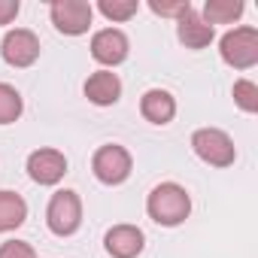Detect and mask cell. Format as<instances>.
I'll list each match as a JSON object with an SVG mask.
<instances>
[{
    "mask_svg": "<svg viewBox=\"0 0 258 258\" xmlns=\"http://www.w3.org/2000/svg\"><path fill=\"white\" fill-rule=\"evenodd\" d=\"M22 109H25L22 94H19L13 85L0 82V124H13V121L22 115Z\"/></svg>",
    "mask_w": 258,
    "mask_h": 258,
    "instance_id": "obj_16",
    "label": "cell"
},
{
    "mask_svg": "<svg viewBox=\"0 0 258 258\" xmlns=\"http://www.w3.org/2000/svg\"><path fill=\"white\" fill-rule=\"evenodd\" d=\"M49 16H52V25L67 34V37H79L91 28V19H94V10L85 0H55L49 7Z\"/></svg>",
    "mask_w": 258,
    "mask_h": 258,
    "instance_id": "obj_6",
    "label": "cell"
},
{
    "mask_svg": "<svg viewBox=\"0 0 258 258\" xmlns=\"http://www.w3.org/2000/svg\"><path fill=\"white\" fill-rule=\"evenodd\" d=\"M219 55L234 70H249L258 64V31L255 28H234L219 40Z\"/></svg>",
    "mask_w": 258,
    "mask_h": 258,
    "instance_id": "obj_3",
    "label": "cell"
},
{
    "mask_svg": "<svg viewBox=\"0 0 258 258\" xmlns=\"http://www.w3.org/2000/svg\"><path fill=\"white\" fill-rule=\"evenodd\" d=\"M140 112L146 121L152 124H167L173 115H176V100L170 91L164 88H149L143 97H140Z\"/></svg>",
    "mask_w": 258,
    "mask_h": 258,
    "instance_id": "obj_13",
    "label": "cell"
},
{
    "mask_svg": "<svg viewBox=\"0 0 258 258\" xmlns=\"http://www.w3.org/2000/svg\"><path fill=\"white\" fill-rule=\"evenodd\" d=\"M46 225L58 237L76 234L79 225H82V201H79V195L70 191V188L55 191L52 201H49V207H46Z\"/></svg>",
    "mask_w": 258,
    "mask_h": 258,
    "instance_id": "obj_4",
    "label": "cell"
},
{
    "mask_svg": "<svg viewBox=\"0 0 258 258\" xmlns=\"http://www.w3.org/2000/svg\"><path fill=\"white\" fill-rule=\"evenodd\" d=\"M234 103L243 112H258V85L252 79H237L234 82Z\"/></svg>",
    "mask_w": 258,
    "mask_h": 258,
    "instance_id": "obj_18",
    "label": "cell"
},
{
    "mask_svg": "<svg viewBox=\"0 0 258 258\" xmlns=\"http://www.w3.org/2000/svg\"><path fill=\"white\" fill-rule=\"evenodd\" d=\"M67 173V158L58 149H37L28 155V176L40 185H58Z\"/></svg>",
    "mask_w": 258,
    "mask_h": 258,
    "instance_id": "obj_9",
    "label": "cell"
},
{
    "mask_svg": "<svg viewBox=\"0 0 258 258\" xmlns=\"http://www.w3.org/2000/svg\"><path fill=\"white\" fill-rule=\"evenodd\" d=\"M143 243H146V237L137 225H115L103 237V246L112 258H137L143 252Z\"/></svg>",
    "mask_w": 258,
    "mask_h": 258,
    "instance_id": "obj_10",
    "label": "cell"
},
{
    "mask_svg": "<svg viewBox=\"0 0 258 258\" xmlns=\"http://www.w3.org/2000/svg\"><path fill=\"white\" fill-rule=\"evenodd\" d=\"M85 97L94 106H112L121 97V79L112 70H97L85 79Z\"/></svg>",
    "mask_w": 258,
    "mask_h": 258,
    "instance_id": "obj_11",
    "label": "cell"
},
{
    "mask_svg": "<svg viewBox=\"0 0 258 258\" xmlns=\"http://www.w3.org/2000/svg\"><path fill=\"white\" fill-rule=\"evenodd\" d=\"M127 52H131V43H127L124 31L118 28H103L91 37V58L103 67H115L127 58Z\"/></svg>",
    "mask_w": 258,
    "mask_h": 258,
    "instance_id": "obj_8",
    "label": "cell"
},
{
    "mask_svg": "<svg viewBox=\"0 0 258 258\" xmlns=\"http://www.w3.org/2000/svg\"><path fill=\"white\" fill-rule=\"evenodd\" d=\"M149 10L155 13V16H164V19H182L188 10H191V4L188 0H176V4H161V0H149Z\"/></svg>",
    "mask_w": 258,
    "mask_h": 258,
    "instance_id": "obj_19",
    "label": "cell"
},
{
    "mask_svg": "<svg viewBox=\"0 0 258 258\" xmlns=\"http://www.w3.org/2000/svg\"><path fill=\"white\" fill-rule=\"evenodd\" d=\"M146 213L152 222L164 225V228H176L188 219L191 213V198L179 182H161L149 191L146 198Z\"/></svg>",
    "mask_w": 258,
    "mask_h": 258,
    "instance_id": "obj_1",
    "label": "cell"
},
{
    "mask_svg": "<svg viewBox=\"0 0 258 258\" xmlns=\"http://www.w3.org/2000/svg\"><path fill=\"white\" fill-rule=\"evenodd\" d=\"M191 149L210 167H231L237 158L234 140L225 131H219V127H198L191 134Z\"/></svg>",
    "mask_w": 258,
    "mask_h": 258,
    "instance_id": "obj_2",
    "label": "cell"
},
{
    "mask_svg": "<svg viewBox=\"0 0 258 258\" xmlns=\"http://www.w3.org/2000/svg\"><path fill=\"white\" fill-rule=\"evenodd\" d=\"M0 52H4V61L10 67H31L37 58H40V40L34 31L28 28H16L4 37L0 43Z\"/></svg>",
    "mask_w": 258,
    "mask_h": 258,
    "instance_id": "obj_7",
    "label": "cell"
},
{
    "mask_svg": "<svg viewBox=\"0 0 258 258\" xmlns=\"http://www.w3.org/2000/svg\"><path fill=\"white\" fill-rule=\"evenodd\" d=\"M131 167H134L131 152H127L124 146H118V143L100 146L94 152V158H91V170H94V176L103 185H121L127 176H131Z\"/></svg>",
    "mask_w": 258,
    "mask_h": 258,
    "instance_id": "obj_5",
    "label": "cell"
},
{
    "mask_svg": "<svg viewBox=\"0 0 258 258\" xmlns=\"http://www.w3.org/2000/svg\"><path fill=\"white\" fill-rule=\"evenodd\" d=\"M243 0H207L204 4V22L213 28V25H234L240 16H243Z\"/></svg>",
    "mask_w": 258,
    "mask_h": 258,
    "instance_id": "obj_15",
    "label": "cell"
},
{
    "mask_svg": "<svg viewBox=\"0 0 258 258\" xmlns=\"http://www.w3.org/2000/svg\"><path fill=\"white\" fill-rule=\"evenodd\" d=\"M28 219V204L16 191H0V234L22 228Z\"/></svg>",
    "mask_w": 258,
    "mask_h": 258,
    "instance_id": "obj_14",
    "label": "cell"
},
{
    "mask_svg": "<svg viewBox=\"0 0 258 258\" xmlns=\"http://www.w3.org/2000/svg\"><path fill=\"white\" fill-rule=\"evenodd\" d=\"M97 10H100V16L109 19V22H127V19L137 16L140 4H137V0H100Z\"/></svg>",
    "mask_w": 258,
    "mask_h": 258,
    "instance_id": "obj_17",
    "label": "cell"
},
{
    "mask_svg": "<svg viewBox=\"0 0 258 258\" xmlns=\"http://www.w3.org/2000/svg\"><path fill=\"white\" fill-rule=\"evenodd\" d=\"M19 10H22L19 0H0V25H10L19 16Z\"/></svg>",
    "mask_w": 258,
    "mask_h": 258,
    "instance_id": "obj_21",
    "label": "cell"
},
{
    "mask_svg": "<svg viewBox=\"0 0 258 258\" xmlns=\"http://www.w3.org/2000/svg\"><path fill=\"white\" fill-rule=\"evenodd\" d=\"M0 258H37V252L25 240H10V243L0 246Z\"/></svg>",
    "mask_w": 258,
    "mask_h": 258,
    "instance_id": "obj_20",
    "label": "cell"
},
{
    "mask_svg": "<svg viewBox=\"0 0 258 258\" xmlns=\"http://www.w3.org/2000/svg\"><path fill=\"white\" fill-rule=\"evenodd\" d=\"M176 37H179V43H182L185 49H207V46L213 43L216 31H213L195 10H188V13L176 22Z\"/></svg>",
    "mask_w": 258,
    "mask_h": 258,
    "instance_id": "obj_12",
    "label": "cell"
}]
</instances>
